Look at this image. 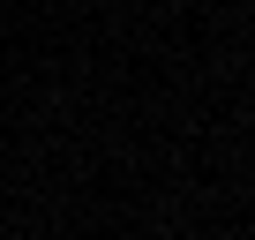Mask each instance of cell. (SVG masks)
Listing matches in <instances>:
<instances>
[]
</instances>
